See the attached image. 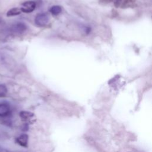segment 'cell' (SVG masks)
I'll use <instances>...</instances> for the list:
<instances>
[{
	"instance_id": "6da1fadb",
	"label": "cell",
	"mask_w": 152,
	"mask_h": 152,
	"mask_svg": "<svg viewBox=\"0 0 152 152\" xmlns=\"http://www.w3.org/2000/svg\"><path fill=\"white\" fill-rule=\"evenodd\" d=\"M49 21V16L47 13L42 12L38 14L34 19L36 24L39 27H43L46 26Z\"/></svg>"
},
{
	"instance_id": "7a4b0ae2",
	"label": "cell",
	"mask_w": 152,
	"mask_h": 152,
	"mask_svg": "<svg viewBox=\"0 0 152 152\" xmlns=\"http://www.w3.org/2000/svg\"><path fill=\"white\" fill-rule=\"evenodd\" d=\"M27 29V26L21 22H18L14 24L11 28L10 30L12 33L14 34H21L24 33Z\"/></svg>"
},
{
	"instance_id": "3957f363",
	"label": "cell",
	"mask_w": 152,
	"mask_h": 152,
	"mask_svg": "<svg viewBox=\"0 0 152 152\" xmlns=\"http://www.w3.org/2000/svg\"><path fill=\"white\" fill-rule=\"evenodd\" d=\"M36 8V3L32 1H26L22 4V7L21 8V12L25 13L31 12L34 10Z\"/></svg>"
},
{
	"instance_id": "277c9868",
	"label": "cell",
	"mask_w": 152,
	"mask_h": 152,
	"mask_svg": "<svg viewBox=\"0 0 152 152\" xmlns=\"http://www.w3.org/2000/svg\"><path fill=\"white\" fill-rule=\"evenodd\" d=\"M11 114L10 105L7 103H0V117H7Z\"/></svg>"
},
{
	"instance_id": "5b68a950",
	"label": "cell",
	"mask_w": 152,
	"mask_h": 152,
	"mask_svg": "<svg viewBox=\"0 0 152 152\" xmlns=\"http://www.w3.org/2000/svg\"><path fill=\"white\" fill-rule=\"evenodd\" d=\"M28 140V136L26 134H21L19 137H18L15 140L16 142L23 147H27Z\"/></svg>"
},
{
	"instance_id": "8992f818",
	"label": "cell",
	"mask_w": 152,
	"mask_h": 152,
	"mask_svg": "<svg viewBox=\"0 0 152 152\" xmlns=\"http://www.w3.org/2000/svg\"><path fill=\"white\" fill-rule=\"evenodd\" d=\"M19 115L20 118L24 121H27L34 116L33 113L28 111H21Z\"/></svg>"
},
{
	"instance_id": "52a82bcc",
	"label": "cell",
	"mask_w": 152,
	"mask_h": 152,
	"mask_svg": "<svg viewBox=\"0 0 152 152\" xmlns=\"http://www.w3.org/2000/svg\"><path fill=\"white\" fill-rule=\"evenodd\" d=\"M21 12V11L20 9L18 8H13L10 9L9 11H8L7 13V15L8 17H11V16H15L18 15Z\"/></svg>"
},
{
	"instance_id": "ba28073f",
	"label": "cell",
	"mask_w": 152,
	"mask_h": 152,
	"mask_svg": "<svg viewBox=\"0 0 152 152\" xmlns=\"http://www.w3.org/2000/svg\"><path fill=\"white\" fill-rule=\"evenodd\" d=\"M61 11H62L61 7L59 5H53L49 10V11L50 12V13L54 15H58L61 12Z\"/></svg>"
},
{
	"instance_id": "9c48e42d",
	"label": "cell",
	"mask_w": 152,
	"mask_h": 152,
	"mask_svg": "<svg viewBox=\"0 0 152 152\" xmlns=\"http://www.w3.org/2000/svg\"><path fill=\"white\" fill-rule=\"evenodd\" d=\"M7 93V88L4 84H0V97H4Z\"/></svg>"
},
{
	"instance_id": "30bf717a",
	"label": "cell",
	"mask_w": 152,
	"mask_h": 152,
	"mask_svg": "<svg viewBox=\"0 0 152 152\" xmlns=\"http://www.w3.org/2000/svg\"><path fill=\"white\" fill-rule=\"evenodd\" d=\"M113 2L116 6H119L121 4L122 0H113Z\"/></svg>"
},
{
	"instance_id": "8fae6325",
	"label": "cell",
	"mask_w": 152,
	"mask_h": 152,
	"mask_svg": "<svg viewBox=\"0 0 152 152\" xmlns=\"http://www.w3.org/2000/svg\"><path fill=\"white\" fill-rule=\"evenodd\" d=\"M1 21H2V19H1V18H0V23H1Z\"/></svg>"
}]
</instances>
